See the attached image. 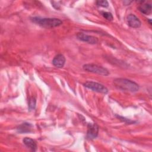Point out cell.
Returning <instances> with one entry per match:
<instances>
[{"label": "cell", "mask_w": 152, "mask_h": 152, "mask_svg": "<svg viewBox=\"0 0 152 152\" xmlns=\"http://www.w3.org/2000/svg\"><path fill=\"white\" fill-rule=\"evenodd\" d=\"M113 84L118 89L127 91L135 92L139 89L136 83L126 78H116L113 80Z\"/></svg>", "instance_id": "6da1fadb"}, {"label": "cell", "mask_w": 152, "mask_h": 152, "mask_svg": "<svg viewBox=\"0 0 152 152\" xmlns=\"http://www.w3.org/2000/svg\"><path fill=\"white\" fill-rule=\"evenodd\" d=\"M32 22L45 28H53L62 24L61 20L56 18H42L35 17L31 18Z\"/></svg>", "instance_id": "7a4b0ae2"}, {"label": "cell", "mask_w": 152, "mask_h": 152, "mask_svg": "<svg viewBox=\"0 0 152 152\" xmlns=\"http://www.w3.org/2000/svg\"><path fill=\"white\" fill-rule=\"evenodd\" d=\"M83 69L85 71L96 73L99 75H107L109 74V71L107 69L102 67V66H99L94 64H88L84 65Z\"/></svg>", "instance_id": "3957f363"}, {"label": "cell", "mask_w": 152, "mask_h": 152, "mask_svg": "<svg viewBox=\"0 0 152 152\" xmlns=\"http://www.w3.org/2000/svg\"><path fill=\"white\" fill-rule=\"evenodd\" d=\"M84 86L94 91L103 94H106L108 93V90L104 86L97 82L86 81L85 83H84Z\"/></svg>", "instance_id": "277c9868"}, {"label": "cell", "mask_w": 152, "mask_h": 152, "mask_svg": "<svg viewBox=\"0 0 152 152\" xmlns=\"http://www.w3.org/2000/svg\"><path fill=\"white\" fill-rule=\"evenodd\" d=\"M77 37L78 40L90 44H96L98 42V39L96 37L88 35L84 33H78Z\"/></svg>", "instance_id": "5b68a950"}, {"label": "cell", "mask_w": 152, "mask_h": 152, "mask_svg": "<svg viewBox=\"0 0 152 152\" xmlns=\"http://www.w3.org/2000/svg\"><path fill=\"white\" fill-rule=\"evenodd\" d=\"M99 132V126L96 124L89 123L87 126V137L89 139H94L95 138Z\"/></svg>", "instance_id": "8992f818"}, {"label": "cell", "mask_w": 152, "mask_h": 152, "mask_svg": "<svg viewBox=\"0 0 152 152\" xmlns=\"http://www.w3.org/2000/svg\"><path fill=\"white\" fill-rule=\"evenodd\" d=\"M128 24L132 28H138L141 26L140 20L134 14H131L127 17Z\"/></svg>", "instance_id": "52a82bcc"}, {"label": "cell", "mask_w": 152, "mask_h": 152, "mask_svg": "<svg viewBox=\"0 0 152 152\" xmlns=\"http://www.w3.org/2000/svg\"><path fill=\"white\" fill-rule=\"evenodd\" d=\"M65 63V58L62 54H58L55 56L52 60L53 65L57 68H62Z\"/></svg>", "instance_id": "ba28073f"}, {"label": "cell", "mask_w": 152, "mask_h": 152, "mask_svg": "<svg viewBox=\"0 0 152 152\" xmlns=\"http://www.w3.org/2000/svg\"><path fill=\"white\" fill-rule=\"evenodd\" d=\"M23 143L24 144V145L29 148L31 151H35L37 149V144H36V141L30 138H28V137H26L23 139Z\"/></svg>", "instance_id": "9c48e42d"}, {"label": "cell", "mask_w": 152, "mask_h": 152, "mask_svg": "<svg viewBox=\"0 0 152 152\" xmlns=\"http://www.w3.org/2000/svg\"><path fill=\"white\" fill-rule=\"evenodd\" d=\"M151 4H142L138 7L139 10L143 14L148 15L151 12Z\"/></svg>", "instance_id": "30bf717a"}, {"label": "cell", "mask_w": 152, "mask_h": 152, "mask_svg": "<svg viewBox=\"0 0 152 152\" xmlns=\"http://www.w3.org/2000/svg\"><path fill=\"white\" fill-rule=\"evenodd\" d=\"M32 125L29 123H23L17 128L20 132H28L31 131Z\"/></svg>", "instance_id": "8fae6325"}, {"label": "cell", "mask_w": 152, "mask_h": 152, "mask_svg": "<svg viewBox=\"0 0 152 152\" xmlns=\"http://www.w3.org/2000/svg\"><path fill=\"white\" fill-rule=\"evenodd\" d=\"M36 106V99L34 97H30L28 100V108L30 110L34 109Z\"/></svg>", "instance_id": "7c38bea8"}, {"label": "cell", "mask_w": 152, "mask_h": 152, "mask_svg": "<svg viewBox=\"0 0 152 152\" xmlns=\"http://www.w3.org/2000/svg\"><path fill=\"white\" fill-rule=\"evenodd\" d=\"M101 14L104 18H105L106 20H107L109 21H111L113 20V15H112V14L110 12H106V11H102Z\"/></svg>", "instance_id": "4fadbf2b"}, {"label": "cell", "mask_w": 152, "mask_h": 152, "mask_svg": "<svg viewBox=\"0 0 152 152\" xmlns=\"http://www.w3.org/2000/svg\"><path fill=\"white\" fill-rule=\"evenodd\" d=\"M96 4L98 6L103 7H107L109 5V3L107 1H96Z\"/></svg>", "instance_id": "5bb4252c"}]
</instances>
